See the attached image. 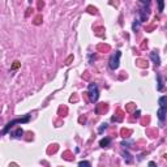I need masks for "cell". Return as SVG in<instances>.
Masks as SVG:
<instances>
[{"label":"cell","mask_w":167,"mask_h":167,"mask_svg":"<svg viewBox=\"0 0 167 167\" xmlns=\"http://www.w3.org/2000/svg\"><path fill=\"white\" fill-rule=\"evenodd\" d=\"M88 94H89V99H90L91 103H95L99 98V90L97 84H89L88 88Z\"/></svg>","instance_id":"cell-1"},{"label":"cell","mask_w":167,"mask_h":167,"mask_svg":"<svg viewBox=\"0 0 167 167\" xmlns=\"http://www.w3.org/2000/svg\"><path fill=\"white\" fill-rule=\"evenodd\" d=\"M120 56H121V52L120 51H116L115 54L111 55V57H110V60H108V67L111 68V69H116V68L119 67Z\"/></svg>","instance_id":"cell-2"},{"label":"cell","mask_w":167,"mask_h":167,"mask_svg":"<svg viewBox=\"0 0 167 167\" xmlns=\"http://www.w3.org/2000/svg\"><path fill=\"white\" fill-rule=\"evenodd\" d=\"M29 120H30V116H29V115H26V116L22 117V119H14V120H12V121L8 123L7 127L3 129V135H5V133H7L8 130H9L10 128L13 127V125H16V124H22V123H28Z\"/></svg>","instance_id":"cell-3"},{"label":"cell","mask_w":167,"mask_h":167,"mask_svg":"<svg viewBox=\"0 0 167 167\" xmlns=\"http://www.w3.org/2000/svg\"><path fill=\"white\" fill-rule=\"evenodd\" d=\"M166 111H167V108H163V107H159V110L157 111V115H158V119L161 120V121H163L164 117H166Z\"/></svg>","instance_id":"cell-4"},{"label":"cell","mask_w":167,"mask_h":167,"mask_svg":"<svg viewBox=\"0 0 167 167\" xmlns=\"http://www.w3.org/2000/svg\"><path fill=\"white\" fill-rule=\"evenodd\" d=\"M150 59L153 60V63L155 65H161V57H159V55L157 54V52H151V54H150Z\"/></svg>","instance_id":"cell-5"},{"label":"cell","mask_w":167,"mask_h":167,"mask_svg":"<svg viewBox=\"0 0 167 167\" xmlns=\"http://www.w3.org/2000/svg\"><path fill=\"white\" fill-rule=\"evenodd\" d=\"M159 107H163V108H167V97H161L158 99Z\"/></svg>","instance_id":"cell-6"},{"label":"cell","mask_w":167,"mask_h":167,"mask_svg":"<svg viewBox=\"0 0 167 167\" xmlns=\"http://www.w3.org/2000/svg\"><path fill=\"white\" fill-rule=\"evenodd\" d=\"M111 144V140H110L108 137H106V138H102L101 141H99V145L102 146V148H107V146Z\"/></svg>","instance_id":"cell-7"},{"label":"cell","mask_w":167,"mask_h":167,"mask_svg":"<svg viewBox=\"0 0 167 167\" xmlns=\"http://www.w3.org/2000/svg\"><path fill=\"white\" fill-rule=\"evenodd\" d=\"M140 16H141V22L148 20V13H145V9H141L140 10Z\"/></svg>","instance_id":"cell-8"},{"label":"cell","mask_w":167,"mask_h":167,"mask_svg":"<svg viewBox=\"0 0 167 167\" xmlns=\"http://www.w3.org/2000/svg\"><path fill=\"white\" fill-rule=\"evenodd\" d=\"M22 135H23V130L21 129V128H18V129L16 130V132H13V133H12L13 137H21Z\"/></svg>","instance_id":"cell-9"},{"label":"cell","mask_w":167,"mask_h":167,"mask_svg":"<svg viewBox=\"0 0 167 167\" xmlns=\"http://www.w3.org/2000/svg\"><path fill=\"white\" fill-rule=\"evenodd\" d=\"M157 3H158L159 12H163V9H164V0H157Z\"/></svg>","instance_id":"cell-10"},{"label":"cell","mask_w":167,"mask_h":167,"mask_svg":"<svg viewBox=\"0 0 167 167\" xmlns=\"http://www.w3.org/2000/svg\"><path fill=\"white\" fill-rule=\"evenodd\" d=\"M78 166H88V167H90V162H86V161H81L80 163H78Z\"/></svg>","instance_id":"cell-11"},{"label":"cell","mask_w":167,"mask_h":167,"mask_svg":"<svg viewBox=\"0 0 167 167\" xmlns=\"http://www.w3.org/2000/svg\"><path fill=\"white\" fill-rule=\"evenodd\" d=\"M157 77H158V84H159V86H158V90H162V88H163V84H162L161 76H157Z\"/></svg>","instance_id":"cell-12"},{"label":"cell","mask_w":167,"mask_h":167,"mask_svg":"<svg viewBox=\"0 0 167 167\" xmlns=\"http://www.w3.org/2000/svg\"><path fill=\"white\" fill-rule=\"evenodd\" d=\"M123 155H124V159L125 158H127V162H130V159H129V154H128V153H125V151H123Z\"/></svg>","instance_id":"cell-13"},{"label":"cell","mask_w":167,"mask_h":167,"mask_svg":"<svg viewBox=\"0 0 167 167\" xmlns=\"http://www.w3.org/2000/svg\"><path fill=\"white\" fill-rule=\"evenodd\" d=\"M18 67H20V63H18V61H14V64H13L12 69H16V68H18Z\"/></svg>","instance_id":"cell-14"},{"label":"cell","mask_w":167,"mask_h":167,"mask_svg":"<svg viewBox=\"0 0 167 167\" xmlns=\"http://www.w3.org/2000/svg\"><path fill=\"white\" fill-rule=\"evenodd\" d=\"M106 128H107V124H102V127L99 128V132H102V130L106 129Z\"/></svg>","instance_id":"cell-15"},{"label":"cell","mask_w":167,"mask_h":167,"mask_svg":"<svg viewBox=\"0 0 167 167\" xmlns=\"http://www.w3.org/2000/svg\"><path fill=\"white\" fill-rule=\"evenodd\" d=\"M141 3H144V4H149V0H140Z\"/></svg>","instance_id":"cell-16"}]
</instances>
